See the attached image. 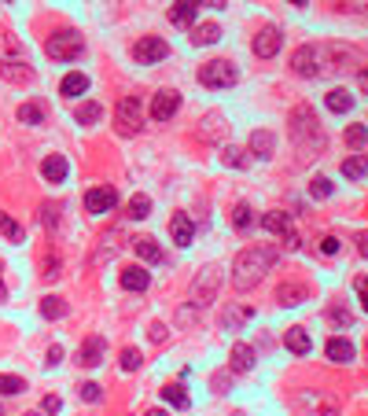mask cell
<instances>
[{
	"mask_svg": "<svg viewBox=\"0 0 368 416\" xmlns=\"http://www.w3.org/2000/svg\"><path fill=\"white\" fill-rule=\"evenodd\" d=\"M23 391H26L23 376H4V372H0V394H23Z\"/></svg>",
	"mask_w": 368,
	"mask_h": 416,
	"instance_id": "60d3db41",
	"label": "cell"
},
{
	"mask_svg": "<svg viewBox=\"0 0 368 416\" xmlns=\"http://www.w3.org/2000/svg\"><path fill=\"white\" fill-rule=\"evenodd\" d=\"M262 225H265V232H273V236H287V232H291V218H287V210H269L262 218Z\"/></svg>",
	"mask_w": 368,
	"mask_h": 416,
	"instance_id": "f546056e",
	"label": "cell"
},
{
	"mask_svg": "<svg viewBox=\"0 0 368 416\" xmlns=\"http://www.w3.org/2000/svg\"><path fill=\"white\" fill-rule=\"evenodd\" d=\"M59 409H63V402H59L56 394H48L44 402H41V412H59Z\"/></svg>",
	"mask_w": 368,
	"mask_h": 416,
	"instance_id": "816d5d0a",
	"label": "cell"
},
{
	"mask_svg": "<svg viewBox=\"0 0 368 416\" xmlns=\"http://www.w3.org/2000/svg\"><path fill=\"white\" fill-rule=\"evenodd\" d=\"M284 239V251H298V236L295 232H287V236H280Z\"/></svg>",
	"mask_w": 368,
	"mask_h": 416,
	"instance_id": "db71d44e",
	"label": "cell"
},
{
	"mask_svg": "<svg viewBox=\"0 0 368 416\" xmlns=\"http://www.w3.org/2000/svg\"><path fill=\"white\" fill-rule=\"evenodd\" d=\"M287 133H291L298 151H310V155H321L324 144H328V137H324V130H321V122H317L310 103H298L291 115H287Z\"/></svg>",
	"mask_w": 368,
	"mask_h": 416,
	"instance_id": "7a4b0ae2",
	"label": "cell"
},
{
	"mask_svg": "<svg viewBox=\"0 0 368 416\" xmlns=\"http://www.w3.org/2000/svg\"><path fill=\"white\" fill-rule=\"evenodd\" d=\"M148 214H151V199H148V196H133V199H129V218H133V221H144Z\"/></svg>",
	"mask_w": 368,
	"mask_h": 416,
	"instance_id": "ab89813d",
	"label": "cell"
},
{
	"mask_svg": "<svg viewBox=\"0 0 368 416\" xmlns=\"http://www.w3.org/2000/svg\"><path fill=\"white\" fill-rule=\"evenodd\" d=\"M67 313H70L67 298H59V295H44L41 298V317H44V321H63Z\"/></svg>",
	"mask_w": 368,
	"mask_h": 416,
	"instance_id": "484cf974",
	"label": "cell"
},
{
	"mask_svg": "<svg viewBox=\"0 0 368 416\" xmlns=\"http://www.w3.org/2000/svg\"><path fill=\"white\" fill-rule=\"evenodd\" d=\"M133 251L140 254L144 262H151V265L163 262V247L155 244V236H133Z\"/></svg>",
	"mask_w": 368,
	"mask_h": 416,
	"instance_id": "cb8c5ba5",
	"label": "cell"
},
{
	"mask_svg": "<svg viewBox=\"0 0 368 416\" xmlns=\"http://www.w3.org/2000/svg\"><path fill=\"white\" fill-rule=\"evenodd\" d=\"M284 346L291 350V354L306 358L310 350H313V339H310V332L302 328V324H295V328H287V335H284Z\"/></svg>",
	"mask_w": 368,
	"mask_h": 416,
	"instance_id": "ffe728a7",
	"label": "cell"
},
{
	"mask_svg": "<svg viewBox=\"0 0 368 416\" xmlns=\"http://www.w3.org/2000/svg\"><path fill=\"white\" fill-rule=\"evenodd\" d=\"M133 59L144 63V67H155V63L170 59V41L166 37H140L133 44Z\"/></svg>",
	"mask_w": 368,
	"mask_h": 416,
	"instance_id": "9c48e42d",
	"label": "cell"
},
{
	"mask_svg": "<svg viewBox=\"0 0 368 416\" xmlns=\"http://www.w3.org/2000/svg\"><path fill=\"white\" fill-rule=\"evenodd\" d=\"M148 284H151L148 269H140V265L122 269V287H125V291H148Z\"/></svg>",
	"mask_w": 368,
	"mask_h": 416,
	"instance_id": "d4e9b609",
	"label": "cell"
},
{
	"mask_svg": "<svg viewBox=\"0 0 368 416\" xmlns=\"http://www.w3.org/2000/svg\"><path fill=\"white\" fill-rule=\"evenodd\" d=\"M41 225L44 229H56L59 225V203H44L41 206Z\"/></svg>",
	"mask_w": 368,
	"mask_h": 416,
	"instance_id": "f6af8a7d",
	"label": "cell"
},
{
	"mask_svg": "<svg viewBox=\"0 0 368 416\" xmlns=\"http://www.w3.org/2000/svg\"><path fill=\"white\" fill-rule=\"evenodd\" d=\"M310 196H313V199H328V196H331V181L324 177V173L310 181Z\"/></svg>",
	"mask_w": 368,
	"mask_h": 416,
	"instance_id": "ee69618b",
	"label": "cell"
},
{
	"mask_svg": "<svg viewBox=\"0 0 368 416\" xmlns=\"http://www.w3.org/2000/svg\"><path fill=\"white\" fill-rule=\"evenodd\" d=\"M96 118H103V107L100 103H77V111H74V122H82V125H92Z\"/></svg>",
	"mask_w": 368,
	"mask_h": 416,
	"instance_id": "8d00e7d4",
	"label": "cell"
},
{
	"mask_svg": "<svg viewBox=\"0 0 368 416\" xmlns=\"http://www.w3.org/2000/svg\"><path fill=\"white\" fill-rule=\"evenodd\" d=\"M343 140L350 144V148H364V140H368V130H364V125H350V130L343 133Z\"/></svg>",
	"mask_w": 368,
	"mask_h": 416,
	"instance_id": "7bdbcfd3",
	"label": "cell"
},
{
	"mask_svg": "<svg viewBox=\"0 0 368 416\" xmlns=\"http://www.w3.org/2000/svg\"><path fill=\"white\" fill-rule=\"evenodd\" d=\"M357 251L364 254V258H368V236H361V244H357Z\"/></svg>",
	"mask_w": 368,
	"mask_h": 416,
	"instance_id": "680465c9",
	"label": "cell"
},
{
	"mask_svg": "<svg viewBox=\"0 0 368 416\" xmlns=\"http://www.w3.org/2000/svg\"><path fill=\"white\" fill-rule=\"evenodd\" d=\"M199 82L206 89H232L239 82V70L232 59H206L199 67Z\"/></svg>",
	"mask_w": 368,
	"mask_h": 416,
	"instance_id": "5b68a950",
	"label": "cell"
},
{
	"mask_svg": "<svg viewBox=\"0 0 368 416\" xmlns=\"http://www.w3.org/2000/svg\"><path fill=\"white\" fill-rule=\"evenodd\" d=\"M302 298H310V287L298 284V280H284L277 287V302H280V306H298Z\"/></svg>",
	"mask_w": 368,
	"mask_h": 416,
	"instance_id": "44dd1931",
	"label": "cell"
},
{
	"mask_svg": "<svg viewBox=\"0 0 368 416\" xmlns=\"http://www.w3.org/2000/svg\"><path fill=\"white\" fill-rule=\"evenodd\" d=\"M273 148H277V137L269 133V130H254L250 140H247V155L254 151V158H262V163L273 158Z\"/></svg>",
	"mask_w": 368,
	"mask_h": 416,
	"instance_id": "2e32d148",
	"label": "cell"
},
{
	"mask_svg": "<svg viewBox=\"0 0 368 416\" xmlns=\"http://www.w3.org/2000/svg\"><path fill=\"white\" fill-rule=\"evenodd\" d=\"M343 177L346 181H364L368 177V155H350L343 163Z\"/></svg>",
	"mask_w": 368,
	"mask_h": 416,
	"instance_id": "1f68e13d",
	"label": "cell"
},
{
	"mask_svg": "<svg viewBox=\"0 0 368 416\" xmlns=\"http://www.w3.org/2000/svg\"><path fill=\"white\" fill-rule=\"evenodd\" d=\"M41 277H44L48 284H56V280L63 277V262H59V254H56V251H48L44 258H41Z\"/></svg>",
	"mask_w": 368,
	"mask_h": 416,
	"instance_id": "836d02e7",
	"label": "cell"
},
{
	"mask_svg": "<svg viewBox=\"0 0 368 416\" xmlns=\"http://www.w3.org/2000/svg\"><path fill=\"white\" fill-rule=\"evenodd\" d=\"M44 118H48V103L44 100H26L19 107V122H26V125H41Z\"/></svg>",
	"mask_w": 368,
	"mask_h": 416,
	"instance_id": "83f0119b",
	"label": "cell"
},
{
	"mask_svg": "<svg viewBox=\"0 0 368 416\" xmlns=\"http://www.w3.org/2000/svg\"><path fill=\"white\" fill-rule=\"evenodd\" d=\"M103 350H107V339L103 335H89L77 350V365H85V369H96V365H103Z\"/></svg>",
	"mask_w": 368,
	"mask_h": 416,
	"instance_id": "9a60e30c",
	"label": "cell"
},
{
	"mask_svg": "<svg viewBox=\"0 0 368 416\" xmlns=\"http://www.w3.org/2000/svg\"><path fill=\"white\" fill-rule=\"evenodd\" d=\"M115 130L118 137H137L144 130V103L140 96H122L115 107Z\"/></svg>",
	"mask_w": 368,
	"mask_h": 416,
	"instance_id": "277c9868",
	"label": "cell"
},
{
	"mask_svg": "<svg viewBox=\"0 0 368 416\" xmlns=\"http://www.w3.org/2000/svg\"><path fill=\"white\" fill-rule=\"evenodd\" d=\"M166 339H170V332H166L163 324H155V328H151V343H166Z\"/></svg>",
	"mask_w": 368,
	"mask_h": 416,
	"instance_id": "f5cc1de1",
	"label": "cell"
},
{
	"mask_svg": "<svg viewBox=\"0 0 368 416\" xmlns=\"http://www.w3.org/2000/svg\"><path fill=\"white\" fill-rule=\"evenodd\" d=\"M177 111H181V92L177 89H158L155 92V100H151V118L155 122H170Z\"/></svg>",
	"mask_w": 368,
	"mask_h": 416,
	"instance_id": "8fae6325",
	"label": "cell"
},
{
	"mask_svg": "<svg viewBox=\"0 0 368 416\" xmlns=\"http://www.w3.org/2000/svg\"><path fill=\"white\" fill-rule=\"evenodd\" d=\"M118 206V188H110V184H100V188H89L85 191V210L92 218H103L110 214Z\"/></svg>",
	"mask_w": 368,
	"mask_h": 416,
	"instance_id": "30bf717a",
	"label": "cell"
},
{
	"mask_svg": "<svg viewBox=\"0 0 368 416\" xmlns=\"http://www.w3.org/2000/svg\"><path fill=\"white\" fill-rule=\"evenodd\" d=\"M0 74H4L8 82H34V70L23 67V63H15V67L11 63H0Z\"/></svg>",
	"mask_w": 368,
	"mask_h": 416,
	"instance_id": "74e56055",
	"label": "cell"
},
{
	"mask_svg": "<svg viewBox=\"0 0 368 416\" xmlns=\"http://www.w3.org/2000/svg\"><path fill=\"white\" fill-rule=\"evenodd\" d=\"M364 354H368V343H364Z\"/></svg>",
	"mask_w": 368,
	"mask_h": 416,
	"instance_id": "be15d7a7",
	"label": "cell"
},
{
	"mask_svg": "<svg viewBox=\"0 0 368 416\" xmlns=\"http://www.w3.org/2000/svg\"><path fill=\"white\" fill-rule=\"evenodd\" d=\"M44 52H48V59H77L85 52V37L77 30H59V34L44 41Z\"/></svg>",
	"mask_w": 368,
	"mask_h": 416,
	"instance_id": "8992f818",
	"label": "cell"
},
{
	"mask_svg": "<svg viewBox=\"0 0 368 416\" xmlns=\"http://www.w3.org/2000/svg\"><path fill=\"white\" fill-rule=\"evenodd\" d=\"M247 321H250V310H247V306H239V302H229V306H221V324H225L229 332L243 328Z\"/></svg>",
	"mask_w": 368,
	"mask_h": 416,
	"instance_id": "603a6c76",
	"label": "cell"
},
{
	"mask_svg": "<svg viewBox=\"0 0 368 416\" xmlns=\"http://www.w3.org/2000/svg\"><path fill=\"white\" fill-rule=\"evenodd\" d=\"M229 387H232V376H229V372H225V376L217 372V376H214V391H217V394H225Z\"/></svg>",
	"mask_w": 368,
	"mask_h": 416,
	"instance_id": "681fc988",
	"label": "cell"
},
{
	"mask_svg": "<svg viewBox=\"0 0 368 416\" xmlns=\"http://www.w3.org/2000/svg\"><path fill=\"white\" fill-rule=\"evenodd\" d=\"M67 173H70V163L63 155H48L44 163H41V177L48 184H59V181H67Z\"/></svg>",
	"mask_w": 368,
	"mask_h": 416,
	"instance_id": "d6986e66",
	"label": "cell"
},
{
	"mask_svg": "<svg viewBox=\"0 0 368 416\" xmlns=\"http://www.w3.org/2000/svg\"><path fill=\"white\" fill-rule=\"evenodd\" d=\"M295 409H298V416H339V402L321 391H302L295 398Z\"/></svg>",
	"mask_w": 368,
	"mask_h": 416,
	"instance_id": "ba28073f",
	"label": "cell"
},
{
	"mask_svg": "<svg viewBox=\"0 0 368 416\" xmlns=\"http://www.w3.org/2000/svg\"><path fill=\"white\" fill-rule=\"evenodd\" d=\"M277 254H280V247H247V251H239L236 262H232V287L239 295L254 291V287L262 284V277L273 269Z\"/></svg>",
	"mask_w": 368,
	"mask_h": 416,
	"instance_id": "6da1fadb",
	"label": "cell"
},
{
	"mask_svg": "<svg viewBox=\"0 0 368 416\" xmlns=\"http://www.w3.org/2000/svg\"><path fill=\"white\" fill-rule=\"evenodd\" d=\"M26 416H41V412H26Z\"/></svg>",
	"mask_w": 368,
	"mask_h": 416,
	"instance_id": "94428289",
	"label": "cell"
},
{
	"mask_svg": "<svg viewBox=\"0 0 368 416\" xmlns=\"http://www.w3.org/2000/svg\"><path fill=\"white\" fill-rule=\"evenodd\" d=\"M199 137L210 140V144H221L229 137V118L221 115V111H206L203 122H199Z\"/></svg>",
	"mask_w": 368,
	"mask_h": 416,
	"instance_id": "7c38bea8",
	"label": "cell"
},
{
	"mask_svg": "<svg viewBox=\"0 0 368 416\" xmlns=\"http://www.w3.org/2000/svg\"><path fill=\"white\" fill-rule=\"evenodd\" d=\"M250 225H254L250 206H247V203H236V206H232V229H236V232H250Z\"/></svg>",
	"mask_w": 368,
	"mask_h": 416,
	"instance_id": "e575fe53",
	"label": "cell"
},
{
	"mask_svg": "<svg viewBox=\"0 0 368 416\" xmlns=\"http://www.w3.org/2000/svg\"><path fill=\"white\" fill-rule=\"evenodd\" d=\"M59 92L67 96V100H74V96H82V92H89V74H82V70H74V74H67L59 82Z\"/></svg>",
	"mask_w": 368,
	"mask_h": 416,
	"instance_id": "4316f807",
	"label": "cell"
},
{
	"mask_svg": "<svg viewBox=\"0 0 368 416\" xmlns=\"http://www.w3.org/2000/svg\"><path fill=\"white\" fill-rule=\"evenodd\" d=\"M291 70L298 77H324L331 70L328 67V44H302V48H295Z\"/></svg>",
	"mask_w": 368,
	"mask_h": 416,
	"instance_id": "3957f363",
	"label": "cell"
},
{
	"mask_svg": "<svg viewBox=\"0 0 368 416\" xmlns=\"http://www.w3.org/2000/svg\"><path fill=\"white\" fill-rule=\"evenodd\" d=\"M0 269H4V262H0ZM0 302H8V287H4V280H0Z\"/></svg>",
	"mask_w": 368,
	"mask_h": 416,
	"instance_id": "6f0895ef",
	"label": "cell"
},
{
	"mask_svg": "<svg viewBox=\"0 0 368 416\" xmlns=\"http://www.w3.org/2000/svg\"><path fill=\"white\" fill-rule=\"evenodd\" d=\"M196 11H199V4H188V0H181V4H173V8H170V23H177V26H191V23H196Z\"/></svg>",
	"mask_w": 368,
	"mask_h": 416,
	"instance_id": "d6a6232c",
	"label": "cell"
},
{
	"mask_svg": "<svg viewBox=\"0 0 368 416\" xmlns=\"http://www.w3.org/2000/svg\"><path fill=\"white\" fill-rule=\"evenodd\" d=\"M357 291H361V306L368 313V280H357Z\"/></svg>",
	"mask_w": 368,
	"mask_h": 416,
	"instance_id": "11a10c76",
	"label": "cell"
},
{
	"mask_svg": "<svg viewBox=\"0 0 368 416\" xmlns=\"http://www.w3.org/2000/svg\"><path fill=\"white\" fill-rule=\"evenodd\" d=\"M170 236H173V244H177V247H188L191 239H196V225H191V218L184 210H177L170 218Z\"/></svg>",
	"mask_w": 368,
	"mask_h": 416,
	"instance_id": "e0dca14e",
	"label": "cell"
},
{
	"mask_svg": "<svg viewBox=\"0 0 368 416\" xmlns=\"http://www.w3.org/2000/svg\"><path fill=\"white\" fill-rule=\"evenodd\" d=\"M144 416H170V412H166V409H148Z\"/></svg>",
	"mask_w": 368,
	"mask_h": 416,
	"instance_id": "91938a15",
	"label": "cell"
},
{
	"mask_svg": "<svg viewBox=\"0 0 368 416\" xmlns=\"http://www.w3.org/2000/svg\"><path fill=\"white\" fill-rule=\"evenodd\" d=\"M280 44H284L280 26H262V34L254 37V56H258V59H273L280 52Z\"/></svg>",
	"mask_w": 368,
	"mask_h": 416,
	"instance_id": "4fadbf2b",
	"label": "cell"
},
{
	"mask_svg": "<svg viewBox=\"0 0 368 416\" xmlns=\"http://www.w3.org/2000/svg\"><path fill=\"white\" fill-rule=\"evenodd\" d=\"M82 398H85V402H103V387H100V383H82Z\"/></svg>",
	"mask_w": 368,
	"mask_h": 416,
	"instance_id": "7dc6e473",
	"label": "cell"
},
{
	"mask_svg": "<svg viewBox=\"0 0 368 416\" xmlns=\"http://www.w3.org/2000/svg\"><path fill=\"white\" fill-rule=\"evenodd\" d=\"M324 103H328V111H335V115H350V111H354V96L346 89H331L324 96Z\"/></svg>",
	"mask_w": 368,
	"mask_h": 416,
	"instance_id": "f1b7e54d",
	"label": "cell"
},
{
	"mask_svg": "<svg viewBox=\"0 0 368 416\" xmlns=\"http://www.w3.org/2000/svg\"><path fill=\"white\" fill-rule=\"evenodd\" d=\"M0 416H4V405H0Z\"/></svg>",
	"mask_w": 368,
	"mask_h": 416,
	"instance_id": "6125c7cd",
	"label": "cell"
},
{
	"mask_svg": "<svg viewBox=\"0 0 368 416\" xmlns=\"http://www.w3.org/2000/svg\"><path fill=\"white\" fill-rule=\"evenodd\" d=\"M328 321H335V324L350 328V324H354V317H350V310H346V306H328Z\"/></svg>",
	"mask_w": 368,
	"mask_h": 416,
	"instance_id": "bcb514c9",
	"label": "cell"
},
{
	"mask_svg": "<svg viewBox=\"0 0 368 416\" xmlns=\"http://www.w3.org/2000/svg\"><path fill=\"white\" fill-rule=\"evenodd\" d=\"M59 361H63V346H48V358H44V365H48V369H56Z\"/></svg>",
	"mask_w": 368,
	"mask_h": 416,
	"instance_id": "c3c4849f",
	"label": "cell"
},
{
	"mask_svg": "<svg viewBox=\"0 0 368 416\" xmlns=\"http://www.w3.org/2000/svg\"><path fill=\"white\" fill-rule=\"evenodd\" d=\"M321 254H339V239H335V236H324V239H321Z\"/></svg>",
	"mask_w": 368,
	"mask_h": 416,
	"instance_id": "f907efd6",
	"label": "cell"
},
{
	"mask_svg": "<svg viewBox=\"0 0 368 416\" xmlns=\"http://www.w3.org/2000/svg\"><path fill=\"white\" fill-rule=\"evenodd\" d=\"M354 354H357V346L350 343L346 335H331V339L324 343V358L331 365H350V361H354Z\"/></svg>",
	"mask_w": 368,
	"mask_h": 416,
	"instance_id": "5bb4252c",
	"label": "cell"
},
{
	"mask_svg": "<svg viewBox=\"0 0 368 416\" xmlns=\"http://www.w3.org/2000/svg\"><path fill=\"white\" fill-rule=\"evenodd\" d=\"M357 82H361V89L368 92V67H361V70H357Z\"/></svg>",
	"mask_w": 368,
	"mask_h": 416,
	"instance_id": "9f6ffc18",
	"label": "cell"
},
{
	"mask_svg": "<svg viewBox=\"0 0 368 416\" xmlns=\"http://www.w3.org/2000/svg\"><path fill=\"white\" fill-rule=\"evenodd\" d=\"M229 369L236 376H243V372L254 369V350L247 343H232V350H229Z\"/></svg>",
	"mask_w": 368,
	"mask_h": 416,
	"instance_id": "ac0fdd59",
	"label": "cell"
},
{
	"mask_svg": "<svg viewBox=\"0 0 368 416\" xmlns=\"http://www.w3.org/2000/svg\"><path fill=\"white\" fill-rule=\"evenodd\" d=\"M0 232H4V236L11 239V244H23V239H26V229H23L15 218H8L4 210H0Z\"/></svg>",
	"mask_w": 368,
	"mask_h": 416,
	"instance_id": "d590c367",
	"label": "cell"
},
{
	"mask_svg": "<svg viewBox=\"0 0 368 416\" xmlns=\"http://www.w3.org/2000/svg\"><path fill=\"white\" fill-rule=\"evenodd\" d=\"M163 398L170 405H177V409H188V391L181 387V383H166L163 387Z\"/></svg>",
	"mask_w": 368,
	"mask_h": 416,
	"instance_id": "f35d334b",
	"label": "cell"
},
{
	"mask_svg": "<svg viewBox=\"0 0 368 416\" xmlns=\"http://www.w3.org/2000/svg\"><path fill=\"white\" fill-rule=\"evenodd\" d=\"M217 284H221V269L217 265H203L199 277L191 280V302H196L199 310L210 306V302L217 298Z\"/></svg>",
	"mask_w": 368,
	"mask_h": 416,
	"instance_id": "52a82bcc",
	"label": "cell"
},
{
	"mask_svg": "<svg viewBox=\"0 0 368 416\" xmlns=\"http://www.w3.org/2000/svg\"><path fill=\"white\" fill-rule=\"evenodd\" d=\"M221 163H225L229 170H247L250 166V155L243 148H236V144H225V148H221Z\"/></svg>",
	"mask_w": 368,
	"mask_h": 416,
	"instance_id": "4dcf8cb0",
	"label": "cell"
},
{
	"mask_svg": "<svg viewBox=\"0 0 368 416\" xmlns=\"http://www.w3.org/2000/svg\"><path fill=\"white\" fill-rule=\"evenodd\" d=\"M188 41H191V48H206V44H217V41H221V26H217V23H199V26H191Z\"/></svg>",
	"mask_w": 368,
	"mask_h": 416,
	"instance_id": "7402d4cb",
	"label": "cell"
},
{
	"mask_svg": "<svg viewBox=\"0 0 368 416\" xmlns=\"http://www.w3.org/2000/svg\"><path fill=\"white\" fill-rule=\"evenodd\" d=\"M118 365H122V369H125V372H137V369H140V365H144V358H140V350H133V346H125V350H122V358H118Z\"/></svg>",
	"mask_w": 368,
	"mask_h": 416,
	"instance_id": "b9f144b4",
	"label": "cell"
}]
</instances>
